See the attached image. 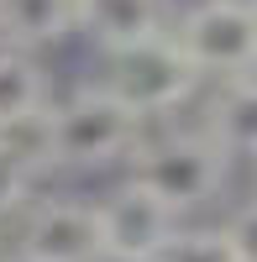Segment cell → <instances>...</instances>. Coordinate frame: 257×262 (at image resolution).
I'll return each mask as SVG.
<instances>
[{"mask_svg": "<svg viewBox=\"0 0 257 262\" xmlns=\"http://www.w3.org/2000/svg\"><path fill=\"white\" fill-rule=\"evenodd\" d=\"M231 158L226 147L210 137V131H158V137H142V147L126 163V179L137 189H147L158 205H168L174 215L210 205L226 189Z\"/></svg>", "mask_w": 257, "mask_h": 262, "instance_id": "1", "label": "cell"}, {"mask_svg": "<svg viewBox=\"0 0 257 262\" xmlns=\"http://www.w3.org/2000/svg\"><path fill=\"white\" fill-rule=\"evenodd\" d=\"M95 84L147 126V121H163V116H174L179 105H189L205 79L195 74V63L179 53V42L163 32V37L137 42V48H126V53H105Z\"/></svg>", "mask_w": 257, "mask_h": 262, "instance_id": "2", "label": "cell"}, {"mask_svg": "<svg viewBox=\"0 0 257 262\" xmlns=\"http://www.w3.org/2000/svg\"><path fill=\"white\" fill-rule=\"evenodd\" d=\"M147 126L116 105L100 84H84L53 105V168H111L132 163Z\"/></svg>", "mask_w": 257, "mask_h": 262, "instance_id": "3", "label": "cell"}, {"mask_svg": "<svg viewBox=\"0 0 257 262\" xmlns=\"http://www.w3.org/2000/svg\"><path fill=\"white\" fill-rule=\"evenodd\" d=\"M168 37L195 63L200 79H247L257 74V0H195Z\"/></svg>", "mask_w": 257, "mask_h": 262, "instance_id": "4", "label": "cell"}, {"mask_svg": "<svg viewBox=\"0 0 257 262\" xmlns=\"http://www.w3.org/2000/svg\"><path fill=\"white\" fill-rule=\"evenodd\" d=\"M16 262H105L100 236V205L79 194H53L37 200L21 221Z\"/></svg>", "mask_w": 257, "mask_h": 262, "instance_id": "5", "label": "cell"}, {"mask_svg": "<svg viewBox=\"0 0 257 262\" xmlns=\"http://www.w3.org/2000/svg\"><path fill=\"white\" fill-rule=\"evenodd\" d=\"M100 205V236H105V262H153L168 236L179 231V215L158 205L147 189H137L132 179H121Z\"/></svg>", "mask_w": 257, "mask_h": 262, "instance_id": "6", "label": "cell"}, {"mask_svg": "<svg viewBox=\"0 0 257 262\" xmlns=\"http://www.w3.org/2000/svg\"><path fill=\"white\" fill-rule=\"evenodd\" d=\"M79 32L105 53H126L137 42H153L168 32L163 0H79Z\"/></svg>", "mask_w": 257, "mask_h": 262, "instance_id": "7", "label": "cell"}, {"mask_svg": "<svg viewBox=\"0 0 257 262\" xmlns=\"http://www.w3.org/2000/svg\"><path fill=\"white\" fill-rule=\"evenodd\" d=\"M79 32V0H0V42L42 53Z\"/></svg>", "mask_w": 257, "mask_h": 262, "instance_id": "8", "label": "cell"}, {"mask_svg": "<svg viewBox=\"0 0 257 262\" xmlns=\"http://www.w3.org/2000/svg\"><path fill=\"white\" fill-rule=\"evenodd\" d=\"M205 131L226 147V158H257V74L221 84V95L210 100Z\"/></svg>", "mask_w": 257, "mask_h": 262, "instance_id": "9", "label": "cell"}, {"mask_svg": "<svg viewBox=\"0 0 257 262\" xmlns=\"http://www.w3.org/2000/svg\"><path fill=\"white\" fill-rule=\"evenodd\" d=\"M42 105H53V100H48V74H42L37 53H21V48L0 42V126L16 116H32Z\"/></svg>", "mask_w": 257, "mask_h": 262, "instance_id": "10", "label": "cell"}, {"mask_svg": "<svg viewBox=\"0 0 257 262\" xmlns=\"http://www.w3.org/2000/svg\"><path fill=\"white\" fill-rule=\"evenodd\" d=\"M0 152H6L16 168H27L32 179H37V173H48V168H53V105L6 121V126H0Z\"/></svg>", "mask_w": 257, "mask_h": 262, "instance_id": "11", "label": "cell"}, {"mask_svg": "<svg viewBox=\"0 0 257 262\" xmlns=\"http://www.w3.org/2000/svg\"><path fill=\"white\" fill-rule=\"evenodd\" d=\"M153 262H237L221 226H179Z\"/></svg>", "mask_w": 257, "mask_h": 262, "instance_id": "12", "label": "cell"}, {"mask_svg": "<svg viewBox=\"0 0 257 262\" xmlns=\"http://www.w3.org/2000/svg\"><path fill=\"white\" fill-rule=\"evenodd\" d=\"M221 231H226L231 252H237V262H257V200L237 205V210H231V221H226Z\"/></svg>", "mask_w": 257, "mask_h": 262, "instance_id": "13", "label": "cell"}, {"mask_svg": "<svg viewBox=\"0 0 257 262\" xmlns=\"http://www.w3.org/2000/svg\"><path fill=\"white\" fill-rule=\"evenodd\" d=\"M32 173L27 168H16L6 152H0V221H11L16 210H27V200H32Z\"/></svg>", "mask_w": 257, "mask_h": 262, "instance_id": "14", "label": "cell"}, {"mask_svg": "<svg viewBox=\"0 0 257 262\" xmlns=\"http://www.w3.org/2000/svg\"><path fill=\"white\" fill-rule=\"evenodd\" d=\"M0 262H6V257H0Z\"/></svg>", "mask_w": 257, "mask_h": 262, "instance_id": "15", "label": "cell"}]
</instances>
